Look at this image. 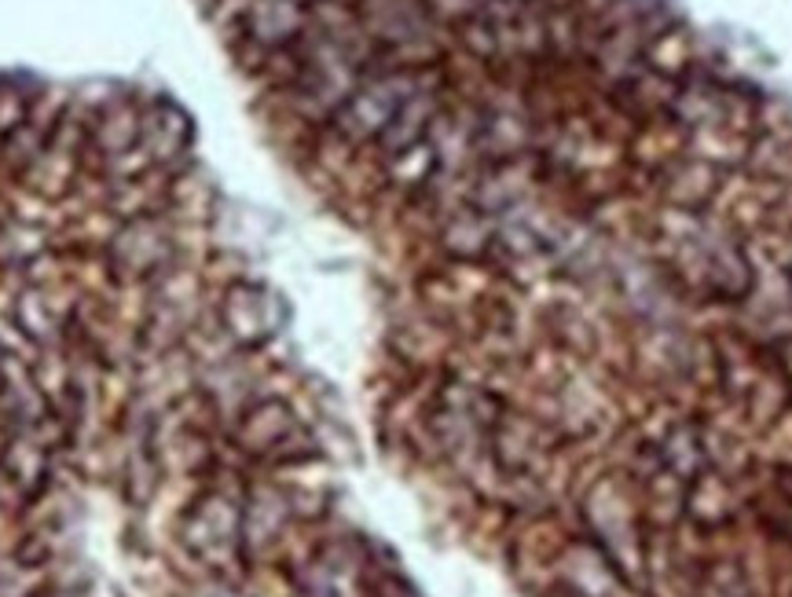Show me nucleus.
I'll use <instances>...</instances> for the list:
<instances>
[{
    "label": "nucleus",
    "mask_w": 792,
    "mask_h": 597,
    "mask_svg": "<svg viewBox=\"0 0 792 597\" xmlns=\"http://www.w3.org/2000/svg\"><path fill=\"white\" fill-rule=\"evenodd\" d=\"M173 257V242L159 224H132L110 246V268L126 283H143L151 275H162Z\"/></svg>",
    "instance_id": "f03ea898"
},
{
    "label": "nucleus",
    "mask_w": 792,
    "mask_h": 597,
    "mask_svg": "<svg viewBox=\"0 0 792 597\" xmlns=\"http://www.w3.org/2000/svg\"><path fill=\"white\" fill-rule=\"evenodd\" d=\"M220 319H225L228 337L258 348L283 326V301L258 283H236L220 301Z\"/></svg>",
    "instance_id": "f257e3e1"
}]
</instances>
